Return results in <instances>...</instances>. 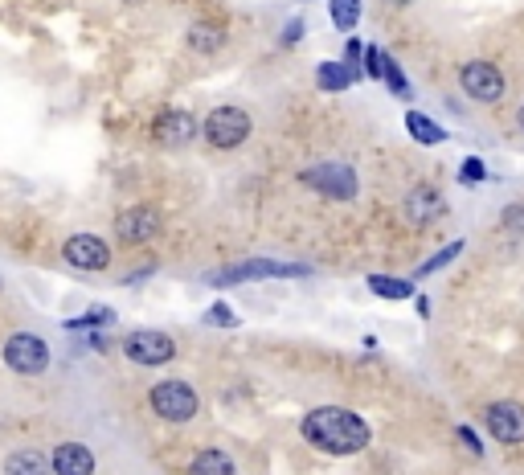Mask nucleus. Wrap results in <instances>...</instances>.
I'll use <instances>...</instances> for the list:
<instances>
[{
	"mask_svg": "<svg viewBox=\"0 0 524 475\" xmlns=\"http://www.w3.org/2000/svg\"><path fill=\"white\" fill-rule=\"evenodd\" d=\"M299 439L328 459H348V455H361L373 443V430L361 414L344 410V406H316L299 418Z\"/></svg>",
	"mask_w": 524,
	"mask_h": 475,
	"instance_id": "1",
	"label": "nucleus"
},
{
	"mask_svg": "<svg viewBox=\"0 0 524 475\" xmlns=\"http://www.w3.org/2000/svg\"><path fill=\"white\" fill-rule=\"evenodd\" d=\"M148 406L160 422H172V426H181V422H193L197 410H201V394L193 390L189 381L181 377H168V381H156L152 390H148Z\"/></svg>",
	"mask_w": 524,
	"mask_h": 475,
	"instance_id": "2",
	"label": "nucleus"
},
{
	"mask_svg": "<svg viewBox=\"0 0 524 475\" xmlns=\"http://www.w3.org/2000/svg\"><path fill=\"white\" fill-rule=\"evenodd\" d=\"M250 132H254V119H250V111L246 107H213L205 119H201V136H205V144L209 148H217V152H234V148H242L246 140H250Z\"/></svg>",
	"mask_w": 524,
	"mask_h": 475,
	"instance_id": "3",
	"label": "nucleus"
},
{
	"mask_svg": "<svg viewBox=\"0 0 524 475\" xmlns=\"http://www.w3.org/2000/svg\"><path fill=\"white\" fill-rule=\"evenodd\" d=\"M299 181L308 185V189H316L320 197H328V201H353V197H357V189H361L357 172L348 168V164H340V160H328V164H312V168H303V172H299Z\"/></svg>",
	"mask_w": 524,
	"mask_h": 475,
	"instance_id": "4",
	"label": "nucleus"
},
{
	"mask_svg": "<svg viewBox=\"0 0 524 475\" xmlns=\"http://www.w3.org/2000/svg\"><path fill=\"white\" fill-rule=\"evenodd\" d=\"M459 86L467 91V99H475V103H500V99L508 95L504 70H500L496 62H484V58L459 66Z\"/></svg>",
	"mask_w": 524,
	"mask_h": 475,
	"instance_id": "5",
	"label": "nucleus"
},
{
	"mask_svg": "<svg viewBox=\"0 0 524 475\" xmlns=\"http://www.w3.org/2000/svg\"><path fill=\"white\" fill-rule=\"evenodd\" d=\"M123 353L131 365H144V369H156V365H168L172 357H177V340H172L168 332H156V328H140L123 336Z\"/></svg>",
	"mask_w": 524,
	"mask_h": 475,
	"instance_id": "6",
	"label": "nucleus"
},
{
	"mask_svg": "<svg viewBox=\"0 0 524 475\" xmlns=\"http://www.w3.org/2000/svg\"><path fill=\"white\" fill-rule=\"evenodd\" d=\"M5 365L21 377H37V373H46L50 369V344L33 336V332H13L5 340Z\"/></svg>",
	"mask_w": 524,
	"mask_h": 475,
	"instance_id": "7",
	"label": "nucleus"
},
{
	"mask_svg": "<svg viewBox=\"0 0 524 475\" xmlns=\"http://www.w3.org/2000/svg\"><path fill=\"white\" fill-rule=\"evenodd\" d=\"M402 213H406V222H410L414 230H426V226H434V222L447 218V197H443V189L434 185V181H418V185L406 193Z\"/></svg>",
	"mask_w": 524,
	"mask_h": 475,
	"instance_id": "8",
	"label": "nucleus"
},
{
	"mask_svg": "<svg viewBox=\"0 0 524 475\" xmlns=\"http://www.w3.org/2000/svg\"><path fill=\"white\" fill-rule=\"evenodd\" d=\"M291 275H308V267H291V263H271V258H254V263H238L209 275V287H234V283H254V279H291Z\"/></svg>",
	"mask_w": 524,
	"mask_h": 475,
	"instance_id": "9",
	"label": "nucleus"
},
{
	"mask_svg": "<svg viewBox=\"0 0 524 475\" xmlns=\"http://www.w3.org/2000/svg\"><path fill=\"white\" fill-rule=\"evenodd\" d=\"M197 132H201V123H197V115L185 111V107H164V111L152 119V140H156L160 148H185V144L197 140Z\"/></svg>",
	"mask_w": 524,
	"mask_h": 475,
	"instance_id": "10",
	"label": "nucleus"
},
{
	"mask_svg": "<svg viewBox=\"0 0 524 475\" xmlns=\"http://www.w3.org/2000/svg\"><path fill=\"white\" fill-rule=\"evenodd\" d=\"M484 426H488V435L504 447H520L524 443V406L504 398V402H492L484 410Z\"/></svg>",
	"mask_w": 524,
	"mask_h": 475,
	"instance_id": "11",
	"label": "nucleus"
},
{
	"mask_svg": "<svg viewBox=\"0 0 524 475\" xmlns=\"http://www.w3.org/2000/svg\"><path fill=\"white\" fill-rule=\"evenodd\" d=\"M160 226H164V218L152 205H127L115 218V238L127 242V246H144L160 234Z\"/></svg>",
	"mask_w": 524,
	"mask_h": 475,
	"instance_id": "12",
	"label": "nucleus"
},
{
	"mask_svg": "<svg viewBox=\"0 0 524 475\" xmlns=\"http://www.w3.org/2000/svg\"><path fill=\"white\" fill-rule=\"evenodd\" d=\"M62 258L74 271H107L111 263V246L99 234H70L62 242Z\"/></svg>",
	"mask_w": 524,
	"mask_h": 475,
	"instance_id": "13",
	"label": "nucleus"
},
{
	"mask_svg": "<svg viewBox=\"0 0 524 475\" xmlns=\"http://www.w3.org/2000/svg\"><path fill=\"white\" fill-rule=\"evenodd\" d=\"M95 451L91 447H82V443H62L54 447L50 455V471L54 475H95Z\"/></svg>",
	"mask_w": 524,
	"mask_h": 475,
	"instance_id": "14",
	"label": "nucleus"
},
{
	"mask_svg": "<svg viewBox=\"0 0 524 475\" xmlns=\"http://www.w3.org/2000/svg\"><path fill=\"white\" fill-rule=\"evenodd\" d=\"M185 41H189L193 54H217V50H222L226 41H230V33H226L222 21H197V25H189Z\"/></svg>",
	"mask_w": 524,
	"mask_h": 475,
	"instance_id": "15",
	"label": "nucleus"
},
{
	"mask_svg": "<svg viewBox=\"0 0 524 475\" xmlns=\"http://www.w3.org/2000/svg\"><path fill=\"white\" fill-rule=\"evenodd\" d=\"M357 78H361V74L348 70L344 62H320V66H316V86H320V91H328V95L348 91V86H353Z\"/></svg>",
	"mask_w": 524,
	"mask_h": 475,
	"instance_id": "16",
	"label": "nucleus"
},
{
	"mask_svg": "<svg viewBox=\"0 0 524 475\" xmlns=\"http://www.w3.org/2000/svg\"><path fill=\"white\" fill-rule=\"evenodd\" d=\"M189 475H238V463H234L226 451L205 447V451H197V455H193Z\"/></svg>",
	"mask_w": 524,
	"mask_h": 475,
	"instance_id": "17",
	"label": "nucleus"
},
{
	"mask_svg": "<svg viewBox=\"0 0 524 475\" xmlns=\"http://www.w3.org/2000/svg\"><path fill=\"white\" fill-rule=\"evenodd\" d=\"M406 132H410V140H418L422 148H439V144L447 140L443 127L434 123L430 115H422V111H406Z\"/></svg>",
	"mask_w": 524,
	"mask_h": 475,
	"instance_id": "18",
	"label": "nucleus"
},
{
	"mask_svg": "<svg viewBox=\"0 0 524 475\" xmlns=\"http://www.w3.org/2000/svg\"><path fill=\"white\" fill-rule=\"evenodd\" d=\"M5 475H54V471H50V459L41 451H13L5 459Z\"/></svg>",
	"mask_w": 524,
	"mask_h": 475,
	"instance_id": "19",
	"label": "nucleus"
},
{
	"mask_svg": "<svg viewBox=\"0 0 524 475\" xmlns=\"http://www.w3.org/2000/svg\"><path fill=\"white\" fill-rule=\"evenodd\" d=\"M328 13L340 33H353L361 25V0H328Z\"/></svg>",
	"mask_w": 524,
	"mask_h": 475,
	"instance_id": "20",
	"label": "nucleus"
},
{
	"mask_svg": "<svg viewBox=\"0 0 524 475\" xmlns=\"http://www.w3.org/2000/svg\"><path fill=\"white\" fill-rule=\"evenodd\" d=\"M463 250H467V242H463V238H455V242H447L443 250H434V254L426 258V263L418 267V275H422V279H426V275H439L443 267H451V263H455V258H459Z\"/></svg>",
	"mask_w": 524,
	"mask_h": 475,
	"instance_id": "21",
	"label": "nucleus"
},
{
	"mask_svg": "<svg viewBox=\"0 0 524 475\" xmlns=\"http://www.w3.org/2000/svg\"><path fill=\"white\" fill-rule=\"evenodd\" d=\"M369 291L381 295V299H414L410 279H389V275H369Z\"/></svg>",
	"mask_w": 524,
	"mask_h": 475,
	"instance_id": "22",
	"label": "nucleus"
},
{
	"mask_svg": "<svg viewBox=\"0 0 524 475\" xmlns=\"http://www.w3.org/2000/svg\"><path fill=\"white\" fill-rule=\"evenodd\" d=\"M381 82L389 86V91L393 95H398V99H410V82H406V74H402V66L398 62H393L389 54H385V74H381Z\"/></svg>",
	"mask_w": 524,
	"mask_h": 475,
	"instance_id": "23",
	"label": "nucleus"
},
{
	"mask_svg": "<svg viewBox=\"0 0 524 475\" xmlns=\"http://www.w3.org/2000/svg\"><path fill=\"white\" fill-rule=\"evenodd\" d=\"M303 33H308V25H303V17H291V21L283 25V33H279V50H295L299 41H303Z\"/></svg>",
	"mask_w": 524,
	"mask_h": 475,
	"instance_id": "24",
	"label": "nucleus"
},
{
	"mask_svg": "<svg viewBox=\"0 0 524 475\" xmlns=\"http://www.w3.org/2000/svg\"><path fill=\"white\" fill-rule=\"evenodd\" d=\"M500 226H504L508 234H524V201H516V205H508V209H504Z\"/></svg>",
	"mask_w": 524,
	"mask_h": 475,
	"instance_id": "25",
	"label": "nucleus"
},
{
	"mask_svg": "<svg viewBox=\"0 0 524 475\" xmlns=\"http://www.w3.org/2000/svg\"><path fill=\"white\" fill-rule=\"evenodd\" d=\"M361 74H365V78H381V74H385V54H381L377 46H369V50H365V62H361Z\"/></svg>",
	"mask_w": 524,
	"mask_h": 475,
	"instance_id": "26",
	"label": "nucleus"
},
{
	"mask_svg": "<svg viewBox=\"0 0 524 475\" xmlns=\"http://www.w3.org/2000/svg\"><path fill=\"white\" fill-rule=\"evenodd\" d=\"M205 324H213V328H234V324H238V316H234L226 304H217V308H209V312H205Z\"/></svg>",
	"mask_w": 524,
	"mask_h": 475,
	"instance_id": "27",
	"label": "nucleus"
},
{
	"mask_svg": "<svg viewBox=\"0 0 524 475\" xmlns=\"http://www.w3.org/2000/svg\"><path fill=\"white\" fill-rule=\"evenodd\" d=\"M484 177H488L484 160H479V156H467V160H463V181H467V185H479Z\"/></svg>",
	"mask_w": 524,
	"mask_h": 475,
	"instance_id": "28",
	"label": "nucleus"
},
{
	"mask_svg": "<svg viewBox=\"0 0 524 475\" xmlns=\"http://www.w3.org/2000/svg\"><path fill=\"white\" fill-rule=\"evenodd\" d=\"M111 320H115V316L103 308V312H91V316H78V320H70L66 328H95V324H111Z\"/></svg>",
	"mask_w": 524,
	"mask_h": 475,
	"instance_id": "29",
	"label": "nucleus"
},
{
	"mask_svg": "<svg viewBox=\"0 0 524 475\" xmlns=\"http://www.w3.org/2000/svg\"><path fill=\"white\" fill-rule=\"evenodd\" d=\"M455 435H459V443H463V447H467L471 455H484V443H479V435H475V430H471V426H459V430H455Z\"/></svg>",
	"mask_w": 524,
	"mask_h": 475,
	"instance_id": "30",
	"label": "nucleus"
},
{
	"mask_svg": "<svg viewBox=\"0 0 524 475\" xmlns=\"http://www.w3.org/2000/svg\"><path fill=\"white\" fill-rule=\"evenodd\" d=\"M414 304H418V316H422V320H430V299H426V295H418Z\"/></svg>",
	"mask_w": 524,
	"mask_h": 475,
	"instance_id": "31",
	"label": "nucleus"
},
{
	"mask_svg": "<svg viewBox=\"0 0 524 475\" xmlns=\"http://www.w3.org/2000/svg\"><path fill=\"white\" fill-rule=\"evenodd\" d=\"M385 5H393V9H406V5H414V0H385Z\"/></svg>",
	"mask_w": 524,
	"mask_h": 475,
	"instance_id": "32",
	"label": "nucleus"
},
{
	"mask_svg": "<svg viewBox=\"0 0 524 475\" xmlns=\"http://www.w3.org/2000/svg\"><path fill=\"white\" fill-rule=\"evenodd\" d=\"M516 127H520V132H524V103L516 107Z\"/></svg>",
	"mask_w": 524,
	"mask_h": 475,
	"instance_id": "33",
	"label": "nucleus"
},
{
	"mask_svg": "<svg viewBox=\"0 0 524 475\" xmlns=\"http://www.w3.org/2000/svg\"><path fill=\"white\" fill-rule=\"evenodd\" d=\"M0 287H5V283H0Z\"/></svg>",
	"mask_w": 524,
	"mask_h": 475,
	"instance_id": "34",
	"label": "nucleus"
}]
</instances>
